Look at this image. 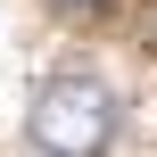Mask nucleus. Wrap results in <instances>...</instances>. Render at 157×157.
Masks as SVG:
<instances>
[{
	"mask_svg": "<svg viewBox=\"0 0 157 157\" xmlns=\"http://www.w3.org/2000/svg\"><path fill=\"white\" fill-rule=\"evenodd\" d=\"M66 8H99V0H66Z\"/></svg>",
	"mask_w": 157,
	"mask_h": 157,
	"instance_id": "f03ea898",
	"label": "nucleus"
},
{
	"mask_svg": "<svg viewBox=\"0 0 157 157\" xmlns=\"http://www.w3.org/2000/svg\"><path fill=\"white\" fill-rule=\"evenodd\" d=\"M25 132H33L41 157H108V141H116V91L91 83V75H58V83L33 91Z\"/></svg>",
	"mask_w": 157,
	"mask_h": 157,
	"instance_id": "f257e3e1",
	"label": "nucleus"
}]
</instances>
